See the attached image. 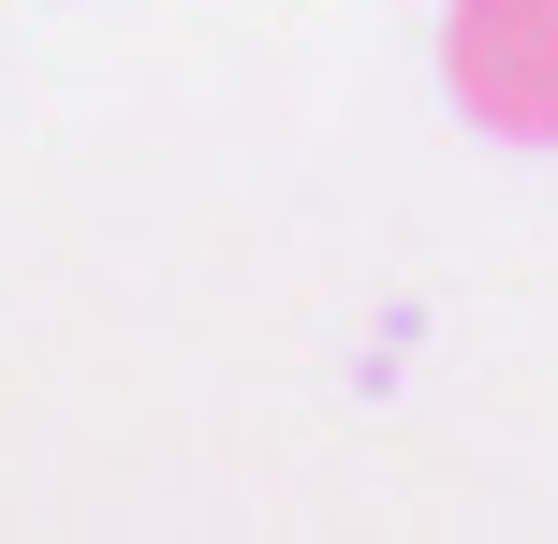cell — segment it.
I'll list each match as a JSON object with an SVG mask.
<instances>
[{
  "mask_svg": "<svg viewBox=\"0 0 558 544\" xmlns=\"http://www.w3.org/2000/svg\"><path fill=\"white\" fill-rule=\"evenodd\" d=\"M441 74H456V104H471L485 133L558 147V0H456Z\"/></svg>",
  "mask_w": 558,
  "mask_h": 544,
  "instance_id": "cell-1",
  "label": "cell"
}]
</instances>
